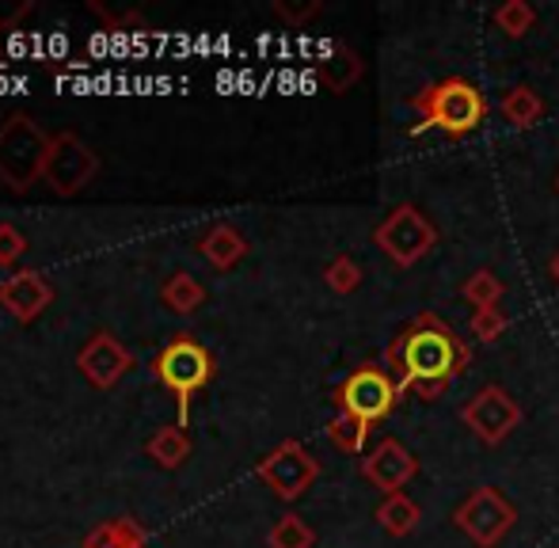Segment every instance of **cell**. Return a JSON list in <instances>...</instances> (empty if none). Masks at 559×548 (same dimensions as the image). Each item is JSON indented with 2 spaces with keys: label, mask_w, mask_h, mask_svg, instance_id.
<instances>
[{
  "label": "cell",
  "mask_w": 559,
  "mask_h": 548,
  "mask_svg": "<svg viewBox=\"0 0 559 548\" xmlns=\"http://www.w3.org/2000/svg\"><path fill=\"white\" fill-rule=\"evenodd\" d=\"M472 362V350L453 327L435 312H419L407 327L392 335L384 347V370L396 381L400 396L419 393L423 401H438L456 373Z\"/></svg>",
  "instance_id": "obj_1"
},
{
  "label": "cell",
  "mask_w": 559,
  "mask_h": 548,
  "mask_svg": "<svg viewBox=\"0 0 559 548\" xmlns=\"http://www.w3.org/2000/svg\"><path fill=\"white\" fill-rule=\"evenodd\" d=\"M412 107L423 115L415 134L435 127L449 138H464V134H472L487 115L484 92H479L472 81H464V76H445V81L423 88L419 96H412Z\"/></svg>",
  "instance_id": "obj_2"
},
{
  "label": "cell",
  "mask_w": 559,
  "mask_h": 548,
  "mask_svg": "<svg viewBox=\"0 0 559 548\" xmlns=\"http://www.w3.org/2000/svg\"><path fill=\"white\" fill-rule=\"evenodd\" d=\"M53 141L43 134L31 119H8V127L0 130V179L15 191H27L46 168Z\"/></svg>",
  "instance_id": "obj_3"
},
{
  "label": "cell",
  "mask_w": 559,
  "mask_h": 548,
  "mask_svg": "<svg viewBox=\"0 0 559 548\" xmlns=\"http://www.w3.org/2000/svg\"><path fill=\"white\" fill-rule=\"evenodd\" d=\"M210 373H214V358L194 339H176L160 350V358H156V378H160L179 401L176 427H187V419H191V396L206 385Z\"/></svg>",
  "instance_id": "obj_4"
},
{
  "label": "cell",
  "mask_w": 559,
  "mask_h": 548,
  "mask_svg": "<svg viewBox=\"0 0 559 548\" xmlns=\"http://www.w3.org/2000/svg\"><path fill=\"white\" fill-rule=\"evenodd\" d=\"M453 522L476 548H495L514 529L518 507L502 496L499 488H476L461 507L453 511Z\"/></svg>",
  "instance_id": "obj_5"
},
{
  "label": "cell",
  "mask_w": 559,
  "mask_h": 548,
  "mask_svg": "<svg viewBox=\"0 0 559 548\" xmlns=\"http://www.w3.org/2000/svg\"><path fill=\"white\" fill-rule=\"evenodd\" d=\"M373 240L381 252L389 255L396 267H415L427 252H435L438 229L423 217L419 206H396L381 225H377Z\"/></svg>",
  "instance_id": "obj_6"
},
{
  "label": "cell",
  "mask_w": 559,
  "mask_h": 548,
  "mask_svg": "<svg viewBox=\"0 0 559 548\" xmlns=\"http://www.w3.org/2000/svg\"><path fill=\"white\" fill-rule=\"evenodd\" d=\"M335 401H338V412L358 415V419H366L369 427H373V422H381L384 415L396 408L400 389H396V381L389 378L384 366H361V370H354L350 378L338 385Z\"/></svg>",
  "instance_id": "obj_7"
},
{
  "label": "cell",
  "mask_w": 559,
  "mask_h": 548,
  "mask_svg": "<svg viewBox=\"0 0 559 548\" xmlns=\"http://www.w3.org/2000/svg\"><path fill=\"white\" fill-rule=\"evenodd\" d=\"M461 419H464V427L479 438V442L499 445L518 430V422H522V408H518V401L507 393V389L487 385V389H479L468 404H464Z\"/></svg>",
  "instance_id": "obj_8"
},
{
  "label": "cell",
  "mask_w": 559,
  "mask_h": 548,
  "mask_svg": "<svg viewBox=\"0 0 559 548\" xmlns=\"http://www.w3.org/2000/svg\"><path fill=\"white\" fill-rule=\"evenodd\" d=\"M259 476H263L266 488H271L274 496L286 499V503H294V499H301L305 491L317 484L320 465L301 442H282L271 457L259 461Z\"/></svg>",
  "instance_id": "obj_9"
},
{
  "label": "cell",
  "mask_w": 559,
  "mask_h": 548,
  "mask_svg": "<svg viewBox=\"0 0 559 548\" xmlns=\"http://www.w3.org/2000/svg\"><path fill=\"white\" fill-rule=\"evenodd\" d=\"M99 160L81 138L73 134H61L58 141L50 145V156H46V168L43 176L50 179V187L58 194H76L92 176H96Z\"/></svg>",
  "instance_id": "obj_10"
},
{
  "label": "cell",
  "mask_w": 559,
  "mask_h": 548,
  "mask_svg": "<svg viewBox=\"0 0 559 548\" xmlns=\"http://www.w3.org/2000/svg\"><path fill=\"white\" fill-rule=\"evenodd\" d=\"M415 473H419V457H415L400 438H384V442L373 445V453L361 457V476H366L377 491H384V496L404 491L407 484L415 480Z\"/></svg>",
  "instance_id": "obj_11"
},
{
  "label": "cell",
  "mask_w": 559,
  "mask_h": 548,
  "mask_svg": "<svg viewBox=\"0 0 559 548\" xmlns=\"http://www.w3.org/2000/svg\"><path fill=\"white\" fill-rule=\"evenodd\" d=\"M81 370L88 373L96 385L107 389V385H115L126 370H130V355H126L122 343H115L111 335L99 332L96 339L81 350Z\"/></svg>",
  "instance_id": "obj_12"
},
{
  "label": "cell",
  "mask_w": 559,
  "mask_h": 548,
  "mask_svg": "<svg viewBox=\"0 0 559 548\" xmlns=\"http://www.w3.org/2000/svg\"><path fill=\"white\" fill-rule=\"evenodd\" d=\"M50 301V286L38 274H15L0 286V305H8V312L20 320H35Z\"/></svg>",
  "instance_id": "obj_13"
},
{
  "label": "cell",
  "mask_w": 559,
  "mask_h": 548,
  "mask_svg": "<svg viewBox=\"0 0 559 548\" xmlns=\"http://www.w3.org/2000/svg\"><path fill=\"white\" fill-rule=\"evenodd\" d=\"M419 519H423L419 503H415V499L407 496V491H396V496H384V503L377 507V522H381L384 534H392V537L415 534Z\"/></svg>",
  "instance_id": "obj_14"
},
{
  "label": "cell",
  "mask_w": 559,
  "mask_h": 548,
  "mask_svg": "<svg viewBox=\"0 0 559 548\" xmlns=\"http://www.w3.org/2000/svg\"><path fill=\"white\" fill-rule=\"evenodd\" d=\"M540 115H545V99H540V92L530 88V84H518V88H510L507 96H502V119H507L510 127L525 130V127H533V122H540Z\"/></svg>",
  "instance_id": "obj_15"
},
{
  "label": "cell",
  "mask_w": 559,
  "mask_h": 548,
  "mask_svg": "<svg viewBox=\"0 0 559 548\" xmlns=\"http://www.w3.org/2000/svg\"><path fill=\"white\" fill-rule=\"evenodd\" d=\"M243 252H248V245H243V237L233 225H217V229H210V237L202 240V255L222 271L233 267L236 260H243Z\"/></svg>",
  "instance_id": "obj_16"
},
{
  "label": "cell",
  "mask_w": 559,
  "mask_h": 548,
  "mask_svg": "<svg viewBox=\"0 0 559 548\" xmlns=\"http://www.w3.org/2000/svg\"><path fill=\"white\" fill-rule=\"evenodd\" d=\"M502 294H507V282H502L495 271H487V267L472 271L468 282L461 286V297L468 305H476V309H499Z\"/></svg>",
  "instance_id": "obj_17"
},
{
  "label": "cell",
  "mask_w": 559,
  "mask_h": 548,
  "mask_svg": "<svg viewBox=\"0 0 559 548\" xmlns=\"http://www.w3.org/2000/svg\"><path fill=\"white\" fill-rule=\"evenodd\" d=\"M328 438H332L335 450L343 453H361L366 450V438H369V422L358 419L350 412H338L332 422H328Z\"/></svg>",
  "instance_id": "obj_18"
},
{
  "label": "cell",
  "mask_w": 559,
  "mask_h": 548,
  "mask_svg": "<svg viewBox=\"0 0 559 548\" xmlns=\"http://www.w3.org/2000/svg\"><path fill=\"white\" fill-rule=\"evenodd\" d=\"M266 545L271 548H312L317 545V534H312V526L301 519V514H282V519L274 522Z\"/></svg>",
  "instance_id": "obj_19"
},
{
  "label": "cell",
  "mask_w": 559,
  "mask_h": 548,
  "mask_svg": "<svg viewBox=\"0 0 559 548\" xmlns=\"http://www.w3.org/2000/svg\"><path fill=\"white\" fill-rule=\"evenodd\" d=\"M358 76H361V61H358V53H350V50H335V58L320 61V81L332 92H346Z\"/></svg>",
  "instance_id": "obj_20"
},
{
  "label": "cell",
  "mask_w": 559,
  "mask_h": 548,
  "mask_svg": "<svg viewBox=\"0 0 559 548\" xmlns=\"http://www.w3.org/2000/svg\"><path fill=\"white\" fill-rule=\"evenodd\" d=\"M533 23H537V12H533L530 0H507V4L495 8V27H499L507 38L530 35Z\"/></svg>",
  "instance_id": "obj_21"
},
{
  "label": "cell",
  "mask_w": 559,
  "mask_h": 548,
  "mask_svg": "<svg viewBox=\"0 0 559 548\" xmlns=\"http://www.w3.org/2000/svg\"><path fill=\"white\" fill-rule=\"evenodd\" d=\"M148 453H153L164 468H176V465H183V457L191 453V442H187L183 427H164L160 434L148 442Z\"/></svg>",
  "instance_id": "obj_22"
},
{
  "label": "cell",
  "mask_w": 559,
  "mask_h": 548,
  "mask_svg": "<svg viewBox=\"0 0 559 548\" xmlns=\"http://www.w3.org/2000/svg\"><path fill=\"white\" fill-rule=\"evenodd\" d=\"M202 297H206V289L183 271H179L176 278H168V286H164V301H168V309H176V312H194L202 305Z\"/></svg>",
  "instance_id": "obj_23"
},
{
  "label": "cell",
  "mask_w": 559,
  "mask_h": 548,
  "mask_svg": "<svg viewBox=\"0 0 559 548\" xmlns=\"http://www.w3.org/2000/svg\"><path fill=\"white\" fill-rule=\"evenodd\" d=\"M507 327H510V320H507V312H502V309H476V312H472L468 332L476 335L479 343H495V339H502V335H507Z\"/></svg>",
  "instance_id": "obj_24"
},
{
  "label": "cell",
  "mask_w": 559,
  "mask_h": 548,
  "mask_svg": "<svg viewBox=\"0 0 559 548\" xmlns=\"http://www.w3.org/2000/svg\"><path fill=\"white\" fill-rule=\"evenodd\" d=\"M324 278H328V286H332L335 294H354V289L361 286V267L350 260V255H338V260L328 263Z\"/></svg>",
  "instance_id": "obj_25"
},
{
  "label": "cell",
  "mask_w": 559,
  "mask_h": 548,
  "mask_svg": "<svg viewBox=\"0 0 559 548\" xmlns=\"http://www.w3.org/2000/svg\"><path fill=\"white\" fill-rule=\"evenodd\" d=\"M23 252H27V240L12 225H0V263H15Z\"/></svg>",
  "instance_id": "obj_26"
},
{
  "label": "cell",
  "mask_w": 559,
  "mask_h": 548,
  "mask_svg": "<svg viewBox=\"0 0 559 548\" xmlns=\"http://www.w3.org/2000/svg\"><path fill=\"white\" fill-rule=\"evenodd\" d=\"M274 12L282 15V20H289V23H301V20H309V15H317L320 12V4L317 0H312V4H301V8H289V4H274Z\"/></svg>",
  "instance_id": "obj_27"
},
{
  "label": "cell",
  "mask_w": 559,
  "mask_h": 548,
  "mask_svg": "<svg viewBox=\"0 0 559 548\" xmlns=\"http://www.w3.org/2000/svg\"><path fill=\"white\" fill-rule=\"evenodd\" d=\"M8 58H27V53H31V38L27 35H20V31H8Z\"/></svg>",
  "instance_id": "obj_28"
},
{
  "label": "cell",
  "mask_w": 559,
  "mask_h": 548,
  "mask_svg": "<svg viewBox=\"0 0 559 548\" xmlns=\"http://www.w3.org/2000/svg\"><path fill=\"white\" fill-rule=\"evenodd\" d=\"M46 53H50V65H53V61H66V53H69V38L61 35V31H53V35L46 38Z\"/></svg>",
  "instance_id": "obj_29"
},
{
  "label": "cell",
  "mask_w": 559,
  "mask_h": 548,
  "mask_svg": "<svg viewBox=\"0 0 559 548\" xmlns=\"http://www.w3.org/2000/svg\"><path fill=\"white\" fill-rule=\"evenodd\" d=\"M27 88H31L27 76H12V96H27Z\"/></svg>",
  "instance_id": "obj_30"
},
{
  "label": "cell",
  "mask_w": 559,
  "mask_h": 548,
  "mask_svg": "<svg viewBox=\"0 0 559 548\" xmlns=\"http://www.w3.org/2000/svg\"><path fill=\"white\" fill-rule=\"evenodd\" d=\"M0 96H12V76L0 73Z\"/></svg>",
  "instance_id": "obj_31"
},
{
  "label": "cell",
  "mask_w": 559,
  "mask_h": 548,
  "mask_svg": "<svg viewBox=\"0 0 559 548\" xmlns=\"http://www.w3.org/2000/svg\"><path fill=\"white\" fill-rule=\"evenodd\" d=\"M552 278H556V286H559V252H556V260H552Z\"/></svg>",
  "instance_id": "obj_32"
},
{
  "label": "cell",
  "mask_w": 559,
  "mask_h": 548,
  "mask_svg": "<svg viewBox=\"0 0 559 548\" xmlns=\"http://www.w3.org/2000/svg\"><path fill=\"white\" fill-rule=\"evenodd\" d=\"M556 191H559V179H556Z\"/></svg>",
  "instance_id": "obj_33"
}]
</instances>
